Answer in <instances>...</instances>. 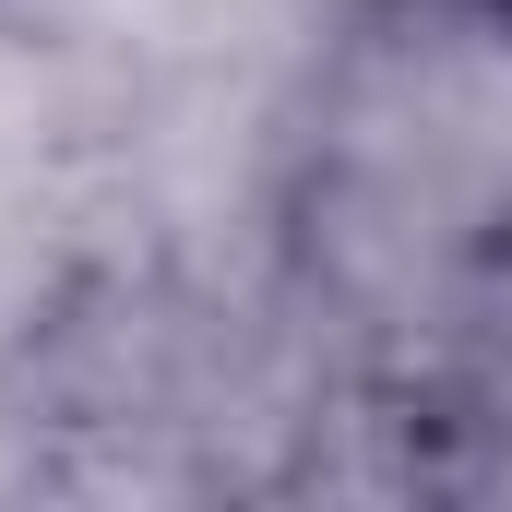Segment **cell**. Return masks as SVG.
Instances as JSON below:
<instances>
[]
</instances>
